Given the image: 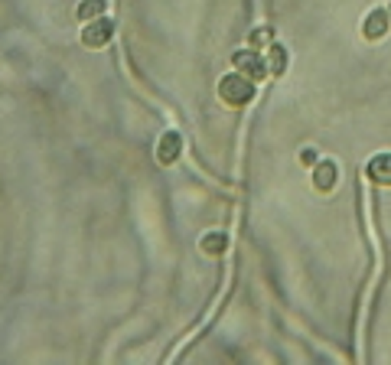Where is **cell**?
Returning <instances> with one entry per match:
<instances>
[{"label": "cell", "mask_w": 391, "mask_h": 365, "mask_svg": "<svg viewBox=\"0 0 391 365\" xmlns=\"http://www.w3.org/2000/svg\"><path fill=\"white\" fill-rule=\"evenodd\" d=\"M219 98L225 104H232V108H239V104H248L251 98H255V82H251L248 75L241 72H232L225 75L219 82Z\"/></svg>", "instance_id": "6da1fadb"}, {"label": "cell", "mask_w": 391, "mask_h": 365, "mask_svg": "<svg viewBox=\"0 0 391 365\" xmlns=\"http://www.w3.org/2000/svg\"><path fill=\"white\" fill-rule=\"evenodd\" d=\"M232 62H235V69H239L241 75H248L251 82H261V78H267V62L261 59V53H255V49H239L235 56H232Z\"/></svg>", "instance_id": "7a4b0ae2"}, {"label": "cell", "mask_w": 391, "mask_h": 365, "mask_svg": "<svg viewBox=\"0 0 391 365\" xmlns=\"http://www.w3.org/2000/svg\"><path fill=\"white\" fill-rule=\"evenodd\" d=\"M111 36H115V23H111L108 17H95L85 29H82V43H85V46H92V49L105 46Z\"/></svg>", "instance_id": "3957f363"}, {"label": "cell", "mask_w": 391, "mask_h": 365, "mask_svg": "<svg viewBox=\"0 0 391 365\" xmlns=\"http://www.w3.org/2000/svg\"><path fill=\"white\" fill-rule=\"evenodd\" d=\"M369 179L378 183V186H391V153H378V157L369 160V167H365Z\"/></svg>", "instance_id": "277c9868"}, {"label": "cell", "mask_w": 391, "mask_h": 365, "mask_svg": "<svg viewBox=\"0 0 391 365\" xmlns=\"http://www.w3.org/2000/svg\"><path fill=\"white\" fill-rule=\"evenodd\" d=\"M180 150H183V137H180V134H176V131L163 134V137H160V147H157V160H160L163 167H166V163H176Z\"/></svg>", "instance_id": "5b68a950"}, {"label": "cell", "mask_w": 391, "mask_h": 365, "mask_svg": "<svg viewBox=\"0 0 391 365\" xmlns=\"http://www.w3.org/2000/svg\"><path fill=\"white\" fill-rule=\"evenodd\" d=\"M388 27H391V17H388V10H372L369 17H365V36L369 39H382L385 33H388Z\"/></svg>", "instance_id": "8992f818"}, {"label": "cell", "mask_w": 391, "mask_h": 365, "mask_svg": "<svg viewBox=\"0 0 391 365\" xmlns=\"http://www.w3.org/2000/svg\"><path fill=\"white\" fill-rule=\"evenodd\" d=\"M336 177H339V170H336L333 160H323V163H316V173H313V186L320 193H329L336 186Z\"/></svg>", "instance_id": "52a82bcc"}, {"label": "cell", "mask_w": 391, "mask_h": 365, "mask_svg": "<svg viewBox=\"0 0 391 365\" xmlns=\"http://www.w3.org/2000/svg\"><path fill=\"white\" fill-rule=\"evenodd\" d=\"M284 69H287V53H284V46L271 43V46H267V72H271V75H280Z\"/></svg>", "instance_id": "ba28073f"}, {"label": "cell", "mask_w": 391, "mask_h": 365, "mask_svg": "<svg viewBox=\"0 0 391 365\" xmlns=\"http://www.w3.org/2000/svg\"><path fill=\"white\" fill-rule=\"evenodd\" d=\"M225 245H229V238H225V235L212 232V235H206V238H202V252H206V254H222V252H225Z\"/></svg>", "instance_id": "9c48e42d"}, {"label": "cell", "mask_w": 391, "mask_h": 365, "mask_svg": "<svg viewBox=\"0 0 391 365\" xmlns=\"http://www.w3.org/2000/svg\"><path fill=\"white\" fill-rule=\"evenodd\" d=\"M105 10V0H85L82 7H78V17L82 20H92V17H98Z\"/></svg>", "instance_id": "30bf717a"}, {"label": "cell", "mask_w": 391, "mask_h": 365, "mask_svg": "<svg viewBox=\"0 0 391 365\" xmlns=\"http://www.w3.org/2000/svg\"><path fill=\"white\" fill-rule=\"evenodd\" d=\"M300 160H304V163H316V150H304V153H300Z\"/></svg>", "instance_id": "8fae6325"}, {"label": "cell", "mask_w": 391, "mask_h": 365, "mask_svg": "<svg viewBox=\"0 0 391 365\" xmlns=\"http://www.w3.org/2000/svg\"><path fill=\"white\" fill-rule=\"evenodd\" d=\"M267 39H271V33H267V29H258V33H255V43H267Z\"/></svg>", "instance_id": "7c38bea8"}, {"label": "cell", "mask_w": 391, "mask_h": 365, "mask_svg": "<svg viewBox=\"0 0 391 365\" xmlns=\"http://www.w3.org/2000/svg\"><path fill=\"white\" fill-rule=\"evenodd\" d=\"M388 17H391V7H388Z\"/></svg>", "instance_id": "4fadbf2b"}]
</instances>
